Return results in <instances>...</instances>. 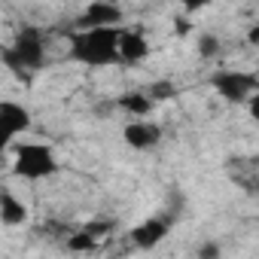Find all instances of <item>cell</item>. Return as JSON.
<instances>
[{"instance_id":"cell-2","label":"cell","mask_w":259,"mask_h":259,"mask_svg":"<svg viewBox=\"0 0 259 259\" xmlns=\"http://www.w3.org/2000/svg\"><path fill=\"white\" fill-rule=\"evenodd\" d=\"M4 64L19 73V76H31L46 64V34L37 25H22L13 37V43L4 49Z\"/></svg>"},{"instance_id":"cell-14","label":"cell","mask_w":259,"mask_h":259,"mask_svg":"<svg viewBox=\"0 0 259 259\" xmlns=\"http://www.w3.org/2000/svg\"><path fill=\"white\" fill-rule=\"evenodd\" d=\"M220 52V40L217 37H201V55H217Z\"/></svg>"},{"instance_id":"cell-15","label":"cell","mask_w":259,"mask_h":259,"mask_svg":"<svg viewBox=\"0 0 259 259\" xmlns=\"http://www.w3.org/2000/svg\"><path fill=\"white\" fill-rule=\"evenodd\" d=\"M250 43H259V25L250 28Z\"/></svg>"},{"instance_id":"cell-4","label":"cell","mask_w":259,"mask_h":259,"mask_svg":"<svg viewBox=\"0 0 259 259\" xmlns=\"http://www.w3.org/2000/svg\"><path fill=\"white\" fill-rule=\"evenodd\" d=\"M210 89L220 98L232 101V104H244V101H250L256 95L259 79L253 73H244V70H217L210 76Z\"/></svg>"},{"instance_id":"cell-9","label":"cell","mask_w":259,"mask_h":259,"mask_svg":"<svg viewBox=\"0 0 259 259\" xmlns=\"http://www.w3.org/2000/svg\"><path fill=\"white\" fill-rule=\"evenodd\" d=\"M150 52L153 46L144 31H132V28L119 31V64H141L150 58Z\"/></svg>"},{"instance_id":"cell-1","label":"cell","mask_w":259,"mask_h":259,"mask_svg":"<svg viewBox=\"0 0 259 259\" xmlns=\"http://www.w3.org/2000/svg\"><path fill=\"white\" fill-rule=\"evenodd\" d=\"M119 31L122 28H76L67 34L70 58L85 67L119 64Z\"/></svg>"},{"instance_id":"cell-11","label":"cell","mask_w":259,"mask_h":259,"mask_svg":"<svg viewBox=\"0 0 259 259\" xmlns=\"http://www.w3.org/2000/svg\"><path fill=\"white\" fill-rule=\"evenodd\" d=\"M116 107H119V110H125L132 119H147V116L153 113L156 101H153L147 92H125V95H119V98H116Z\"/></svg>"},{"instance_id":"cell-10","label":"cell","mask_w":259,"mask_h":259,"mask_svg":"<svg viewBox=\"0 0 259 259\" xmlns=\"http://www.w3.org/2000/svg\"><path fill=\"white\" fill-rule=\"evenodd\" d=\"M0 223L4 226H25L28 223V207L19 195L10 189H0Z\"/></svg>"},{"instance_id":"cell-12","label":"cell","mask_w":259,"mask_h":259,"mask_svg":"<svg viewBox=\"0 0 259 259\" xmlns=\"http://www.w3.org/2000/svg\"><path fill=\"white\" fill-rule=\"evenodd\" d=\"M64 247H67L70 253H92V250L98 247V235H95V232H89V229L70 232V235H67V241H64Z\"/></svg>"},{"instance_id":"cell-3","label":"cell","mask_w":259,"mask_h":259,"mask_svg":"<svg viewBox=\"0 0 259 259\" xmlns=\"http://www.w3.org/2000/svg\"><path fill=\"white\" fill-rule=\"evenodd\" d=\"M16 156H13V174L19 180H28V183H40V180H49L58 174V156L49 144H16L13 147Z\"/></svg>"},{"instance_id":"cell-7","label":"cell","mask_w":259,"mask_h":259,"mask_svg":"<svg viewBox=\"0 0 259 259\" xmlns=\"http://www.w3.org/2000/svg\"><path fill=\"white\" fill-rule=\"evenodd\" d=\"M122 7L119 4H107V0H95L82 10V16L76 19V28H122Z\"/></svg>"},{"instance_id":"cell-6","label":"cell","mask_w":259,"mask_h":259,"mask_svg":"<svg viewBox=\"0 0 259 259\" xmlns=\"http://www.w3.org/2000/svg\"><path fill=\"white\" fill-rule=\"evenodd\" d=\"M171 229H174V217L171 213H153L144 223H138L128 238H132V244L138 250H153V247H159L171 235Z\"/></svg>"},{"instance_id":"cell-8","label":"cell","mask_w":259,"mask_h":259,"mask_svg":"<svg viewBox=\"0 0 259 259\" xmlns=\"http://www.w3.org/2000/svg\"><path fill=\"white\" fill-rule=\"evenodd\" d=\"M122 141L132 147V150H153L159 147L162 141V128L156 122H147V119H132V122H125L122 128Z\"/></svg>"},{"instance_id":"cell-5","label":"cell","mask_w":259,"mask_h":259,"mask_svg":"<svg viewBox=\"0 0 259 259\" xmlns=\"http://www.w3.org/2000/svg\"><path fill=\"white\" fill-rule=\"evenodd\" d=\"M31 128V110L19 101H0V153H7Z\"/></svg>"},{"instance_id":"cell-13","label":"cell","mask_w":259,"mask_h":259,"mask_svg":"<svg viewBox=\"0 0 259 259\" xmlns=\"http://www.w3.org/2000/svg\"><path fill=\"white\" fill-rule=\"evenodd\" d=\"M220 256H223V247L217 241H204L198 247V259H220Z\"/></svg>"}]
</instances>
